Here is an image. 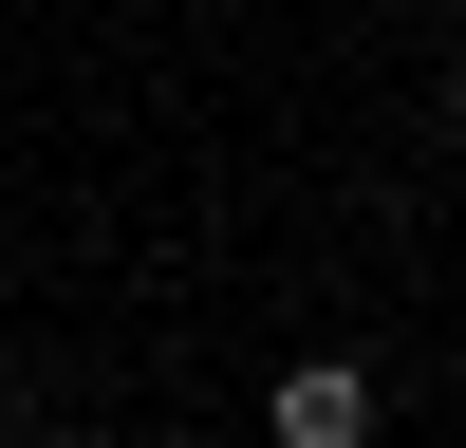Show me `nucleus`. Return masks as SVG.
Returning <instances> with one entry per match:
<instances>
[{
    "instance_id": "1",
    "label": "nucleus",
    "mask_w": 466,
    "mask_h": 448,
    "mask_svg": "<svg viewBox=\"0 0 466 448\" xmlns=\"http://www.w3.org/2000/svg\"><path fill=\"white\" fill-rule=\"evenodd\" d=\"M261 430H280V448H373V373H355V355H280Z\"/></svg>"
}]
</instances>
